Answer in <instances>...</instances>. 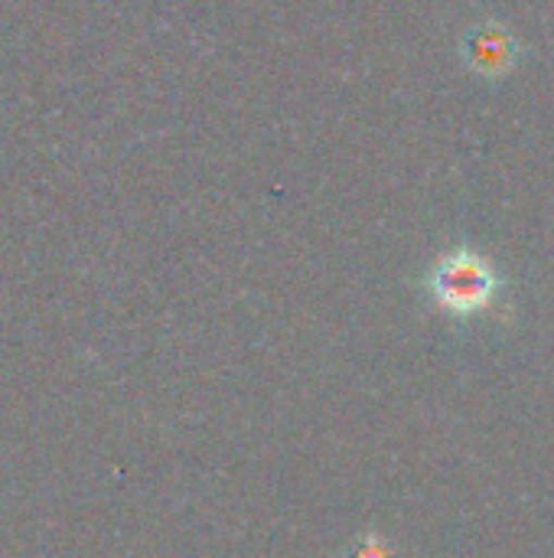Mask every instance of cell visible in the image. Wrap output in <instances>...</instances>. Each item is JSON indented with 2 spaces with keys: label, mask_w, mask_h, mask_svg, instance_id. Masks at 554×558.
Masks as SVG:
<instances>
[{
  "label": "cell",
  "mask_w": 554,
  "mask_h": 558,
  "mask_svg": "<svg viewBox=\"0 0 554 558\" xmlns=\"http://www.w3.org/2000/svg\"><path fill=\"white\" fill-rule=\"evenodd\" d=\"M464 65L480 78H506L522 62V43L503 23H477L464 33L460 43Z\"/></svg>",
  "instance_id": "7a4b0ae2"
},
{
  "label": "cell",
  "mask_w": 554,
  "mask_h": 558,
  "mask_svg": "<svg viewBox=\"0 0 554 558\" xmlns=\"http://www.w3.org/2000/svg\"><path fill=\"white\" fill-rule=\"evenodd\" d=\"M496 288H500V278L493 265L470 248H457L444 255L431 271V294L451 314L483 311L493 301Z\"/></svg>",
  "instance_id": "6da1fadb"
}]
</instances>
